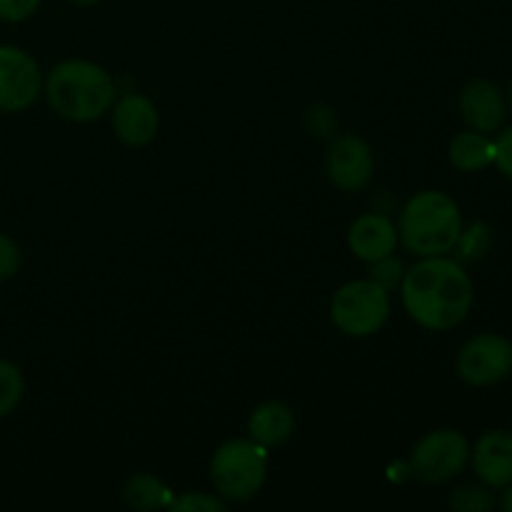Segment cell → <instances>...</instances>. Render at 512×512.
<instances>
[{
	"mask_svg": "<svg viewBox=\"0 0 512 512\" xmlns=\"http://www.w3.org/2000/svg\"><path fill=\"white\" fill-rule=\"evenodd\" d=\"M473 295V280L463 265L445 255L423 258L405 270L400 283L405 313L420 328L435 333L458 328L473 308Z\"/></svg>",
	"mask_w": 512,
	"mask_h": 512,
	"instance_id": "1",
	"label": "cell"
},
{
	"mask_svg": "<svg viewBox=\"0 0 512 512\" xmlns=\"http://www.w3.org/2000/svg\"><path fill=\"white\" fill-rule=\"evenodd\" d=\"M50 108L70 123H93L110 113L118 100V83L93 60H63L43 78Z\"/></svg>",
	"mask_w": 512,
	"mask_h": 512,
	"instance_id": "2",
	"label": "cell"
},
{
	"mask_svg": "<svg viewBox=\"0 0 512 512\" xmlns=\"http://www.w3.org/2000/svg\"><path fill=\"white\" fill-rule=\"evenodd\" d=\"M400 243L418 258L445 255L463 238L458 203L440 190H423L405 203L398 218Z\"/></svg>",
	"mask_w": 512,
	"mask_h": 512,
	"instance_id": "3",
	"label": "cell"
},
{
	"mask_svg": "<svg viewBox=\"0 0 512 512\" xmlns=\"http://www.w3.org/2000/svg\"><path fill=\"white\" fill-rule=\"evenodd\" d=\"M268 478V448L250 438H235L220 445L210 460V480L220 498L248 503L263 490Z\"/></svg>",
	"mask_w": 512,
	"mask_h": 512,
	"instance_id": "4",
	"label": "cell"
},
{
	"mask_svg": "<svg viewBox=\"0 0 512 512\" xmlns=\"http://www.w3.org/2000/svg\"><path fill=\"white\" fill-rule=\"evenodd\" d=\"M390 318V293L375 280H353L330 300V320L348 338H370Z\"/></svg>",
	"mask_w": 512,
	"mask_h": 512,
	"instance_id": "5",
	"label": "cell"
},
{
	"mask_svg": "<svg viewBox=\"0 0 512 512\" xmlns=\"http://www.w3.org/2000/svg\"><path fill=\"white\" fill-rule=\"evenodd\" d=\"M470 445L458 430H433L415 443L410 453V473L428 485H443L465 470Z\"/></svg>",
	"mask_w": 512,
	"mask_h": 512,
	"instance_id": "6",
	"label": "cell"
},
{
	"mask_svg": "<svg viewBox=\"0 0 512 512\" xmlns=\"http://www.w3.org/2000/svg\"><path fill=\"white\" fill-rule=\"evenodd\" d=\"M458 375L473 388L503 383L512 373V345L498 333H480L470 338L458 353Z\"/></svg>",
	"mask_w": 512,
	"mask_h": 512,
	"instance_id": "7",
	"label": "cell"
},
{
	"mask_svg": "<svg viewBox=\"0 0 512 512\" xmlns=\"http://www.w3.org/2000/svg\"><path fill=\"white\" fill-rule=\"evenodd\" d=\"M43 93V73L35 58L15 45H0V110H28Z\"/></svg>",
	"mask_w": 512,
	"mask_h": 512,
	"instance_id": "8",
	"label": "cell"
},
{
	"mask_svg": "<svg viewBox=\"0 0 512 512\" xmlns=\"http://www.w3.org/2000/svg\"><path fill=\"white\" fill-rule=\"evenodd\" d=\"M373 168V150L360 135H340L330 143L325 170L335 188L345 190V193L363 190L373 178Z\"/></svg>",
	"mask_w": 512,
	"mask_h": 512,
	"instance_id": "9",
	"label": "cell"
},
{
	"mask_svg": "<svg viewBox=\"0 0 512 512\" xmlns=\"http://www.w3.org/2000/svg\"><path fill=\"white\" fill-rule=\"evenodd\" d=\"M113 115V130L120 143L128 148H143L153 143L160 128V113L150 98L140 93H128L118 98L110 108Z\"/></svg>",
	"mask_w": 512,
	"mask_h": 512,
	"instance_id": "10",
	"label": "cell"
},
{
	"mask_svg": "<svg viewBox=\"0 0 512 512\" xmlns=\"http://www.w3.org/2000/svg\"><path fill=\"white\" fill-rule=\"evenodd\" d=\"M400 243L398 225L385 213H365L348 228V248L365 263H378L395 253Z\"/></svg>",
	"mask_w": 512,
	"mask_h": 512,
	"instance_id": "11",
	"label": "cell"
},
{
	"mask_svg": "<svg viewBox=\"0 0 512 512\" xmlns=\"http://www.w3.org/2000/svg\"><path fill=\"white\" fill-rule=\"evenodd\" d=\"M460 115L478 133H493L505 120V98L490 80H470L460 93Z\"/></svg>",
	"mask_w": 512,
	"mask_h": 512,
	"instance_id": "12",
	"label": "cell"
},
{
	"mask_svg": "<svg viewBox=\"0 0 512 512\" xmlns=\"http://www.w3.org/2000/svg\"><path fill=\"white\" fill-rule=\"evenodd\" d=\"M470 458L475 475L488 488H508L512 483V433L490 430L480 435Z\"/></svg>",
	"mask_w": 512,
	"mask_h": 512,
	"instance_id": "13",
	"label": "cell"
},
{
	"mask_svg": "<svg viewBox=\"0 0 512 512\" xmlns=\"http://www.w3.org/2000/svg\"><path fill=\"white\" fill-rule=\"evenodd\" d=\"M295 415L293 410L278 400L258 405L248 418V438L263 448H278L293 435Z\"/></svg>",
	"mask_w": 512,
	"mask_h": 512,
	"instance_id": "14",
	"label": "cell"
},
{
	"mask_svg": "<svg viewBox=\"0 0 512 512\" xmlns=\"http://www.w3.org/2000/svg\"><path fill=\"white\" fill-rule=\"evenodd\" d=\"M450 163L463 173H478L495 160V143L485 133L470 130L450 140Z\"/></svg>",
	"mask_w": 512,
	"mask_h": 512,
	"instance_id": "15",
	"label": "cell"
},
{
	"mask_svg": "<svg viewBox=\"0 0 512 512\" xmlns=\"http://www.w3.org/2000/svg\"><path fill=\"white\" fill-rule=\"evenodd\" d=\"M123 500L133 510H160L173 503L170 490L155 475L138 473L123 485Z\"/></svg>",
	"mask_w": 512,
	"mask_h": 512,
	"instance_id": "16",
	"label": "cell"
},
{
	"mask_svg": "<svg viewBox=\"0 0 512 512\" xmlns=\"http://www.w3.org/2000/svg\"><path fill=\"white\" fill-rule=\"evenodd\" d=\"M25 395V380L23 373L10 360H0V420L15 413Z\"/></svg>",
	"mask_w": 512,
	"mask_h": 512,
	"instance_id": "17",
	"label": "cell"
},
{
	"mask_svg": "<svg viewBox=\"0 0 512 512\" xmlns=\"http://www.w3.org/2000/svg\"><path fill=\"white\" fill-rule=\"evenodd\" d=\"M495 505L493 493L480 485H463L450 498V508L458 512H485Z\"/></svg>",
	"mask_w": 512,
	"mask_h": 512,
	"instance_id": "18",
	"label": "cell"
},
{
	"mask_svg": "<svg viewBox=\"0 0 512 512\" xmlns=\"http://www.w3.org/2000/svg\"><path fill=\"white\" fill-rule=\"evenodd\" d=\"M170 508L178 512H225L228 505L223 503L220 495L210 493H183L178 500L170 503Z\"/></svg>",
	"mask_w": 512,
	"mask_h": 512,
	"instance_id": "19",
	"label": "cell"
},
{
	"mask_svg": "<svg viewBox=\"0 0 512 512\" xmlns=\"http://www.w3.org/2000/svg\"><path fill=\"white\" fill-rule=\"evenodd\" d=\"M370 265H373V270H370V280H375V283H378L380 288L388 290V293L403 283L405 268L398 258H393V255H388V258L378 260V263H370Z\"/></svg>",
	"mask_w": 512,
	"mask_h": 512,
	"instance_id": "20",
	"label": "cell"
},
{
	"mask_svg": "<svg viewBox=\"0 0 512 512\" xmlns=\"http://www.w3.org/2000/svg\"><path fill=\"white\" fill-rule=\"evenodd\" d=\"M20 263H23V255H20L18 243L10 235L0 233V283L15 278V273L20 270Z\"/></svg>",
	"mask_w": 512,
	"mask_h": 512,
	"instance_id": "21",
	"label": "cell"
},
{
	"mask_svg": "<svg viewBox=\"0 0 512 512\" xmlns=\"http://www.w3.org/2000/svg\"><path fill=\"white\" fill-rule=\"evenodd\" d=\"M40 8V0H0V20L5 23H23L35 10Z\"/></svg>",
	"mask_w": 512,
	"mask_h": 512,
	"instance_id": "22",
	"label": "cell"
},
{
	"mask_svg": "<svg viewBox=\"0 0 512 512\" xmlns=\"http://www.w3.org/2000/svg\"><path fill=\"white\" fill-rule=\"evenodd\" d=\"M495 165L500 168V173L505 175V178L512 180V128L505 130V133H500V138L495 140Z\"/></svg>",
	"mask_w": 512,
	"mask_h": 512,
	"instance_id": "23",
	"label": "cell"
},
{
	"mask_svg": "<svg viewBox=\"0 0 512 512\" xmlns=\"http://www.w3.org/2000/svg\"><path fill=\"white\" fill-rule=\"evenodd\" d=\"M308 125H310V130H313V135H320V138H323V135H330L333 133V128H335V115L330 113L328 108H313L308 113Z\"/></svg>",
	"mask_w": 512,
	"mask_h": 512,
	"instance_id": "24",
	"label": "cell"
},
{
	"mask_svg": "<svg viewBox=\"0 0 512 512\" xmlns=\"http://www.w3.org/2000/svg\"><path fill=\"white\" fill-rule=\"evenodd\" d=\"M500 508H503L505 512H512V483L505 488L503 500H500Z\"/></svg>",
	"mask_w": 512,
	"mask_h": 512,
	"instance_id": "25",
	"label": "cell"
},
{
	"mask_svg": "<svg viewBox=\"0 0 512 512\" xmlns=\"http://www.w3.org/2000/svg\"><path fill=\"white\" fill-rule=\"evenodd\" d=\"M75 5H95V3H100V0H73Z\"/></svg>",
	"mask_w": 512,
	"mask_h": 512,
	"instance_id": "26",
	"label": "cell"
},
{
	"mask_svg": "<svg viewBox=\"0 0 512 512\" xmlns=\"http://www.w3.org/2000/svg\"><path fill=\"white\" fill-rule=\"evenodd\" d=\"M510 105H512V83H510Z\"/></svg>",
	"mask_w": 512,
	"mask_h": 512,
	"instance_id": "27",
	"label": "cell"
}]
</instances>
